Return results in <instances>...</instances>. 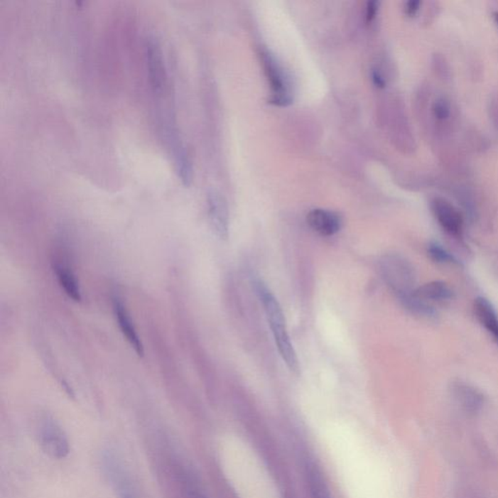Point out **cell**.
<instances>
[{
    "label": "cell",
    "mask_w": 498,
    "mask_h": 498,
    "mask_svg": "<svg viewBox=\"0 0 498 498\" xmlns=\"http://www.w3.org/2000/svg\"><path fill=\"white\" fill-rule=\"evenodd\" d=\"M255 287H256L260 301L264 307L269 325H270L279 354L291 372L299 374V360H298L291 337L287 332L286 318H284L281 305H279L275 295L271 293L270 289L262 281H257L255 283Z\"/></svg>",
    "instance_id": "obj_1"
},
{
    "label": "cell",
    "mask_w": 498,
    "mask_h": 498,
    "mask_svg": "<svg viewBox=\"0 0 498 498\" xmlns=\"http://www.w3.org/2000/svg\"><path fill=\"white\" fill-rule=\"evenodd\" d=\"M379 270L384 281L400 301L415 291V270L405 258L396 254L386 255L379 262Z\"/></svg>",
    "instance_id": "obj_2"
},
{
    "label": "cell",
    "mask_w": 498,
    "mask_h": 498,
    "mask_svg": "<svg viewBox=\"0 0 498 498\" xmlns=\"http://www.w3.org/2000/svg\"><path fill=\"white\" fill-rule=\"evenodd\" d=\"M38 440L42 450L52 458L63 460L70 454L67 437L53 418L42 420L38 428Z\"/></svg>",
    "instance_id": "obj_3"
},
{
    "label": "cell",
    "mask_w": 498,
    "mask_h": 498,
    "mask_svg": "<svg viewBox=\"0 0 498 498\" xmlns=\"http://www.w3.org/2000/svg\"><path fill=\"white\" fill-rule=\"evenodd\" d=\"M432 215L440 227L450 236L461 238L465 227V220L460 210L445 197L436 196L431 200Z\"/></svg>",
    "instance_id": "obj_4"
},
{
    "label": "cell",
    "mask_w": 498,
    "mask_h": 498,
    "mask_svg": "<svg viewBox=\"0 0 498 498\" xmlns=\"http://www.w3.org/2000/svg\"><path fill=\"white\" fill-rule=\"evenodd\" d=\"M263 67L269 83H270L273 96L271 97V104L278 107H287L292 102V97L287 88L286 79L284 78L283 71L278 67V63L267 52L261 53Z\"/></svg>",
    "instance_id": "obj_5"
},
{
    "label": "cell",
    "mask_w": 498,
    "mask_h": 498,
    "mask_svg": "<svg viewBox=\"0 0 498 498\" xmlns=\"http://www.w3.org/2000/svg\"><path fill=\"white\" fill-rule=\"evenodd\" d=\"M208 216L216 236L227 239L229 232V212L225 200L217 192H210L207 196Z\"/></svg>",
    "instance_id": "obj_6"
},
{
    "label": "cell",
    "mask_w": 498,
    "mask_h": 498,
    "mask_svg": "<svg viewBox=\"0 0 498 498\" xmlns=\"http://www.w3.org/2000/svg\"><path fill=\"white\" fill-rule=\"evenodd\" d=\"M307 222L315 233L323 237H331L338 233L342 226L340 216L330 210L316 208L307 215Z\"/></svg>",
    "instance_id": "obj_7"
},
{
    "label": "cell",
    "mask_w": 498,
    "mask_h": 498,
    "mask_svg": "<svg viewBox=\"0 0 498 498\" xmlns=\"http://www.w3.org/2000/svg\"><path fill=\"white\" fill-rule=\"evenodd\" d=\"M113 308H114V312L116 315V318H117L118 324H119V328L121 332H122L124 337L129 342V344L133 347L134 352L139 357H142L144 353V346H142V342L141 339H139L138 332H136V328H134L133 321H131L130 315H129L128 310L121 301V299L118 297H115L113 299Z\"/></svg>",
    "instance_id": "obj_8"
},
{
    "label": "cell",
    "mask_w": 498,
    "mask_h": 498,
    "mask_svg": "<svg viewBox=\"0 0 498 498\" xmlns=\"http://www.w3.org/2000/svg\"><path fill=\"white\" fill-rule=\"evenodd\" d=\"M431 113L433 125L438 133H444L450 128L454 118V105L449 97L440 94L432 101Z\"/></svg>",
    "instance_id": "obj_9"
},
{
    "label": "cell",
    "mask_w": 498,
    "mask_h": 498,
    "mask_svg": "<svg viewBox=\"0 0 498 498\" xmlns=\"http://www.w3.org/2000/svg\"><path fill=\"white\" fill-rule=\"evenodd\" d=\"M474 312L479 323L498 342V315L491 303L483 297L477 298Z\"/></svg>",
    "instance_id": "obj_10"
},
{
    "label": "cell",
    "mask_w": 498,
    "mask_h": 498,
    "mask_svg": "<svg viewBox=\"0 0 498 498\" xmlns=\"http://www.w3.org/2000/svg\"><path fill=\"white\" fill-rule=\"evenodd\" d=\"M413 296L423 302L447 301L454 296L452 289L443 281L423 284L413 291Z\"/></svg>",
    "instance_id": "obj_11"
},
{
    "label": "cell",
    "mask_w": 498,
    "mask_h": 498,
    "mask_svg": "<svg viewBox=\"0 0 498 498\" xmlns=\"http://www.w3.org/2000/svg\"><path fill=\"white\" fill-rule=\"evenodd\" d=\"M54 270L60 286H62L67 296L71 298L73 301L80 302L81 299H82L80 287H79L77 279H76L75 275L71 271V269L67 265L62 264V263H57L55 265Z\"/></svg>",
    "instance_id": "obj_12"
},
{
    "label": "cell",
    "mask_w": 498,
    "mask_h": 498,
    "mask_svg": "<svg viewBox=\"0 0 498 498\" xmlns=\"http://www.w3.org/2000/svg\"><path fill=\"white\" fill-rule=\"evenodd\" d=\"M454 394L458 401L466 410L472 411V412L478 410L483 403V396L481 394L472 386H469L468 384L461 383L455 384Z\"/></svg>",
    "instance_id": "obj_13"
},
{
    "label": "cell",
    "mask_w": 498,
    "mask_h": 498,
    "mask_svg": "<svg viewBox=\"0 0 498 498\" xmlns=\"http://www.w3.org/2000/svg\"><path fill=\"white\" fill-rule=\"evenodd\" d=\"M428 253L429 257H431L434 262L439 263V264H458L457 258H455L454 255L450 254L449 251H447L444 247L436 244V242H431V244H428Z\"/></svg>",
    "instance_id": "obj_14"
},
{
    "label": "cell",
    "mask_w": 498,
    "mask_h": 498,
    "mask_svg": "<svg viewBox=\"0 0 498 498\" xmlns=\"http://www.w3.org/2000/svg\"><path fill=\"white\" fill-rule=\"evenodd\" d=\"M309 486L313 498H331L323 476L313 475L310 477Z\"/></svg>",
    "instance_id": "obj_15"
},
{
    "label": "cell",
    "mask_w": 498,
    "mask_h": 498,
    "mask_svg": "<svg viewBox=\"0 0 498 498\" xmlns=\"http://www.w3.org/2000/svg\"><path fill=\"white\" fill-rule=\"evenodd\" d=\"M434 70L437 71L438 75L443 78H448L450 75V68L448 67V63L445 62L443 57L436 55L433 60Z\"/></svg>",
    "instance_id": "obj_16"
},
{
    "label": "cell",
    "mask_w": 498,
    "mask_h": 498,
    "mask_svg": "<svg viewBox=\"0 0 498 498\" xmlns=\"http://www.w3.org/2000/svg\"><path fill=\"white\" fill-rule=\"evenodd\" d=\"M489 104V116H491L494 126L498 130V92L497 94H492Z\"/></svg>",
    "instance_id": "obj_17"
},
{
    "label": "cell",
    "mask_w": 498,
    "mask_h": 498,
    "mask_svg": "<svg viewBox=\"0 0 498 498\" xmlns=\"http://www.w3.org/2000/svg\"><path fill=\"white\" fill-rule=\"evenodd\" d=\"M421 6V2L418 1V0H411V1L406 2L404 6L405 15L410 18L416 17V14L420 12Z\"/></svg>",
    "instance_id": "obj_18"
},
{
    "label": "cell",
    "mask_w": 498,
    "mask_h": 498,
    "mask_svg": "<svg viewBox=\"0 0 498 498\" xmlns=\"http://www.w3.org/2000/svg\"><path fill=\"white\" fill-rule=\"evenodd\" d=\"M379 4L377 1H370L367 4L366 8V20L368 23L372 22L376 18L377 12H378Z\"/></svg>",
    "instance_id": "obj_19"
},
{
    "label": "cell",
    "mask_w": 498,
    "mask_h": 498,
    "mask_svg": "<svg viewBox=\"0 0 498 498\" xmlns=\"http://www.w3.org/2000/svg\"><path fill=\"white\" fill-rule=\"evenodd\" d=\"M372 78L374 84H375L377 87H379V88H384V86H386V81H384L383 76L379 75L378 71H373Z\"/></svg>",
    "instance_id": "obj_20"
},
{
    "label": "cell",
    "mask_w": 498,
    "mask_h": 498,
    "mask_svg": "<svg viewBox=\"0 0 498 498\" xmlns=\"http://www.w3.org/2000/svg\"><path fill=\"white\" fill-rule=\"evenodd\" d=\"M492 18H494L495 25H497L498 28V11H494L492 13Z\"/></svg>",
    "instance_id": "obj_21"
},
{
    "label": "cell",
    "mask_w": 498,
    "mask_h": 498,
    "mask_svg": "<svg viewBox=\"0 0 498 498\" xmlns=\"http://www.w3.org/2000/svg\"><path fill=\"white\" fill-rule=\"evenodd\" d=\"M190 498H205L204 495H202L201 494H197V492H192V494L190 495Z\"/></svg>",
    "instance_id": "obj_22"
},
{
    "label": "cell",
    "mask_w": 498,
    "mask_h": 498,
    "mask_svg": "<svg viewBox=\"0 0 498 498\" xmlns=\"http://www.w3.org/2000/svg\"><path fill=\"white\" fill-rule=\"evenodd\" d=\"M121 497L122 498H133L131 497V495L130 494H126L125 491H123L122 495H121Z\"/></svg>",
    "instance_id": "obj_23"
}]
</instances>
